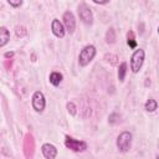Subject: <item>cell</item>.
<instances>
[{
  "label": "cell",
  "instance_id": "obj_4",
  "mask_svg": "<svg viewBox=\"0 0 159 159\" xmlns=\"http://www.w3.org/2000/svg\"><path fill=\"white\" fill-rule=\"evenodd\" d=\"M65 145L71 149L72 152H76V153H81V152H84L87 149V143L83 142V140H77L70 135H66L65 137Z\"/></svg>",
  "mask_w": 159,
  "mask_h": 159
},
{
  "label": "cell",
  "instance_id": "obj_5",
  "mask_svg": "<svg viewBox=\"0 0 159 159\" xmlns=\"http://www.w3.org/2000/svg\"><path fill=\"white\" fill-rule=\"evenodd\" d=\"M77 12L80 16V20L86 24V25H92L93 24V14L92 10L86 5V4H81L77 7Z\"/></svg>",
  "mask_w": 159,
  "mask_h": 159
},
{
  "label": "cell",
  "instance_id": "obj_12",
  "mask_svg": "<svg viewBox=\"0 0 159 159\" xmlns=\"http://www.w3.org/2000/svg\"><path fill=\"white\" fill-rule=\"evenodd\" d=\"M158 108V102L155 101V99H153V98H149L147 102H145V104H144V109L147 111V112H154L155 109Z\"/></svg>",
  "mask_w": 159,
  "mask_h": 159
},
{
  "label": "cell",
  "instance_id": "obj_16",
  "mask_svg": "<svg viewBox=\"0 0 159 159\" xmlns=\"http://www.w3.org/2000/svg\"><path fill=\"white\" fill-rule=\"evenodd\" d=\"M15 34L17 37H24L26 34H27V30L25 26H16L15 27Z\"/></svg>",
  "mask_w": 159,
  "mask_h": 159
},
{
  "label": "cell",
  "instance_id": "obj_19",
  "mask_svg": "<svg viewBox=\"0 0 159 159\" xmlns=\"http://www.w3.org/2000/svg\"><path fill=\"white\" fill-rule=\"evenodd\" d=\"M119 118H120V117H119L117 113H112V114L108 117V122L112 123V124H114V123H117V122L119 120Z\"/></svg>",
  "mask_w": 159,
  "mask_h": 159
},
{
  "label": "cell",
  "instance_id": "obj_1",
  "mask_svg": "<svg viewBox=\"0 0 159 159\" xmlns=\"http://www.w3.org/2000/svg\"><path fill=\"white\" fill-rule=\"evenodd\" d=\"M96 47L93 46V45H87V46H84L82 50H81V52H80V55H78V63H80V66L81 67H86L87 65H89V62L94 58V56H96Z\"/></svg>",
  "mask_w": 159,
  "mask_h": 159
},
{
  "label": "cell",
  "instance_id": "obj_20",
  "mask_svg": "<svg viewBox=\"0 0 159 159\" xmlns=\"http://www.w3.org/2000/svg\"><path fill=\"white\" fill-rule=\"evenodd\" d=\"M7 2H9L12 7H19V6H21L22 0H7Z\"/></svg>",
  "mask_w": 159,
  "mask_h": 159
},
{
  "label": "cell",
  "instance_id": "obj_6",
  "mask_svg": "<svg viewBox=\"0 0 159 159\" xmlns=\"http://www.w3.org/2000/svg\"><path fill=\"white\" fill-rule=\"evenodd\" d=\"M32 108L37 112V113H41L43 112L45 107H46V99H45V96L41 91H35L34 94H32Z\"/></svg>",
  "mask_w": 159,
  "mask_h": 159
},
{
  "label": "cell",
  "instance_id": "obj_10",
  "mask_svg": "<svg viewBox=\"0 0 159 159\" xmlns=\"http://www.w3.org/2000/svg\"><path fill=\"white\" fill-rule=\"evenodd\" d=\"M10 40V31L5 26H0V47H4Z\"/></svg>",
  "mask_w": 159,
  "mask_h": 159
},
{
  "label": "cell",
  "instance_id": "obj_8",
  "mask_svg": "<svg viewBox=\"0 0 159 159\" xmlns=\"http://www.w3.org/2000/svg\"><path fill=\"white\" fill-rule=\"evenodd\" d=\"M51 31L58 39H62L65 36V34H66V30L63 27V24L58 19H53L52 20V22H51Z\"/></svg>",
  "mask_w": 159,
  "mask_h": 159
},
{
  "label": "cell",
  "instance_id": "obj_3",
  "mask_svg": "<svg viewBox=\"0 0 159 159\" xmlns=\"http://www.w3.org/2000/svg\"><path fill=\"white\" fill-rule=\"evenodd\" d=\"M132 133L130 132H122L118 137H117V148L122 152V153H125L130 149V145H132Z\"/></svg>",
  "mask_w": 159,
  "mask_h": 159
},
{
  "label": "cell",
  "instance_id": "obj_15",
  "mask_svg": "<svg viewBox=\"0 0 159 159\" xmlns=\"http://www.w3.org/2000/svg\"><path fill=\"white\" fill-rule=\"evenodd\" d=\"M127 43L130 48H135L137 47V41H135V37H134V34L133 31H129L127 34Z\"/></svg>",
  "mask_w": 159,
  "mask_h": 159
},
{
  "label": "cell",
  "instance_id": "obj_9",
  "mask_svg": "<svg viewBox=\"0 0 159 159\" xmlns=\"http://www.w3.org/2000/svg\"><path fill=\"white\" fill-rule=\"evenodd\" d=\"M41 152H42V155L46 158V159H55L57 157V149L53 144L51 143H45L42 144L41 147Z\"/></svg>",
  "mask_w": 159,
  "mask_h": 159
},
{
  "label": "cell",
  "instance_id": "obj_14",
  "mask_svg": "<svg viewBox=\"0 0 159 159\" xmlns=\"http://www.w3.org/2000/svg\"><path fill=\"white\" fill-rule=\"evenodd\" d=\"M125 73H127V63H125V62H120V65H119V67H118V80H119L120 82L124 81Z\"/></svg>",
  "mask_w": 159,
  "mask_h": 159
},
{
  "label": "cell",
  "instance_id": "obj_2",
  "mask_svg": "<svg viewBox=\"0 0 159 159\" xmlns=\"http://www.w3.org/2000/svg\"><path fill=\"white\" fill-rule=\"evenodd\" d=\"M144 58H145V52L142 48H137L132 57H130V70L133 73H138L144 63Z\"/></svg>",
  "mask_w": 159,
  "mask_h": 159
},
{
  "label": "cell",
  "instance_id": "obj_18",
  "mask_svg": "<svg viewBox=\"0 0 159 159\" xmlns=\"http://www.w3.org/2000/svg\"><path fill=\"white\" fill-rule=\"evenodd\" d=\"M104 58H106L108 62H111V65H117V63H118V57H117L116 55L109 53V55H106Z\"/></svg>",
  "mask_w": 159,
  "mask_h": 159
},
{
  "label": "cell",
  "instance_id": "obj_17",
  "mask_svg": "<svg viewBox=\"0 0 159 159\" xmlns=\"http://www.w3.org/2000/svg\"><path fill=\"white\" fill-rule=\"evenodd\" d=\"M66 107H67V111H68V113H70L71 116H76V113H77V108H76V104H75L73 102H68Z\"/></svg>",
  "mask_w": 159,
  "mask_h": 159
},
{
  "label": "cell",
  "instance_id": "obj_11",
  "mask_svg": "<svg viewBox=\"0 0 159 159\" xmlns=\"http://www.w3.org/2000/svg\"><path fill=\"white\" fill-rule=\"evenodd\" d=\"M62 78H63L62 73H60V72H57V71L51 72V73H50V77H48L50 83H51L52 86H55V87H57V86L62 82Z\"/></svg>",
  "mask_w": 159,
  "mask_h": 159
},
{
  "label": "cell",
  "instance_id": "obj_7",
  "mask_svg": "<svg viewBox=\"0 0 159 159\" xmlns=\"http://www.w3.org/2000/svg\"><path fill=\"white\" fill-rule=\"evenodd\" d=\"M62 21H63L62 24H63L65 30L67 32H70V34H73L75 32V29H76V17H75V15L70 10L63 14Z\"/></svg>",
  "mask_w": 159,
  "mask_h": 159
},
{
  "label": "cell",
  "instance_id": "obj_21",
  "mask_svg": "<svg viewBox=\"0 0 159 159\" xmlns=\"http://www.w3.org/2000/svg\"><path fill=\"white\" fill-rule=\"evenodd\" d=\"M92 1L96 2V4H99V5H104V4L109 2V0H92Z\"/></svg>",
  "mask_w": 159,
  "mask_h": 159
},
{
  "label": "cell",
  "instance_id": "obj_13",
  "mask_svg": "<svg viewBox=\"0 0 159 159\" xmlns=\"http://www.w3.org/2000/svg\"><path fill=\"white\" fill-rule=\"evenodd\" d=\"M116 39H117V36H116V31H114V29H108L107 30V32H106V42L107 43H114L116 42Z\"/></svg>",
  "mask_w": 159,
  "mask_h": 159
},
{
  "label": "cell",
  "instance_id": "obj_22",
  "mask_svg": "<svg viewBox=\"0 0 159 159\" xmlns=\"http://www.w3.org/2000/svg\"><path fill=\"white\" fill-rule=\"evenodd\" d=\"M12 56H14V52H6V53H5V57H6V58L12 57Z\"/></svg>",
  "mask_w": 159,
  "mask_h": 159
}]
</instances>
